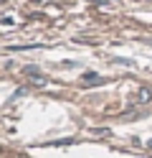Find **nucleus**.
Segmentation results:
<instances>
[{
  "label": "nucleus",
  "mask_w": 152,
  "mask_h": 158,
  "mask_svg": "<svg viewBox=\"0 0 152 158\" xmlns=\"http://www.w3.org/2000/svg\"><path fill=\"white\" fill-rule=\"evenodd\" d=\"M84 82H86V84H94V82H101V79H99L96 74H86V77H84Z\"/></svg>",
  "instance_id": "obj_1"
}]
</instances>
